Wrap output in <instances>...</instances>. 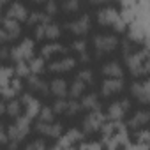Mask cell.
Masks as SVG:
<instances>
[{
	"mask_svg": "<svg viewBox=\"0 0 150 150\" xmlns=\"http://www.w3.org/2000/svg\"><path fill=\"white\" fill-rule=\"evenodd\" d=\"M50 90L55 97H65L69 96V90H67V83L62 80V78H55L51 83H50Z\"/></svg>",
	"mask_w": 150,
	"mask_h": 150,
	"instance_id": "obj_22",
	"label": "cell"
},
{
	"mask_svg": "<svg viewBox=\"0 0 150 150\" xmlns=\"http://www.w3.org/2000/svg\"><path fill=\"white\" fill-rule=\"evenodd\" d=\"M60 37V27L57 25V23H48L46 25V39H50V41H55V39H58Z\"/></svg>",
	"mask_w": 150,
	"mask_h": 150,
	"instance_id": "obj_29",
	"label": "cell"
},
{
	"mask_svg": "<svg viewBox=\"0 0 150 150\" xmlns=\"http://www.w3.org/2000/svg\"><path fill=\"white\" fill-rule=\"evenodd\" d=\"M90 60V57H88V53L85 51V53H80V58H78V62H81V64H87Z\"/></svg>",
	"mask_w": 150,
	"mask_h": 150,
	"instance_id": "obj_42",
	"label": "cell"
},
{
	"mask_svg": "<svg viewBox=\"0 0 150 150\" xmlns=\"http://www.w3.org/2000/svg\"><path fill=\"white\" fill-rule=\"evenodd\" d=\"M62 124H55V122H37L35 125V132L41 136H48V138H60L62 136Z\"/></svg>",
	"mask_w": 150,
	"mask_h": 150,
	"instance_id": "obj_10",
	"label": "cell"
},
{
	"mask_svg": "<svg viewBox=\"0 0 150 150\" xmlns=\"http://www.w3.org/2000/svg\"><path fill=\"white\" fill-rule=\"evenodd\" d=\"M46 25H48V23H39V25L35 27V39H37V41L46 39Z\"/></svg>",
	"mask_w": 150,
	"mask_h": 150,
	"instance_id": "obj_39",
	"label": "cell"
},
{
	"mask_svg": "<svg viewBox=\"0 0 150 150\" xmlns=\"http://www.w3.org/2000/svg\"><path fill=\"white\" fill-rule=\"evenodd\" d=\"M14 69H16V76H20V78H27L28 74H32V71H30V62H28V60L16 62Z\"/></svg>",
	"mask_w": 150,
	"mask_h": 150,
	"instance_id": "obj_27",
	"label": "cell"
},
{
	"mask_svg": "<svg viewBox=\"0 0 150 150\" xmlns=\"http://www.w3.org/2000/svg\"><path fill=\"white\" fill-rule=\"evenodd\" d=\"M134 139L141 146H150V131H138L134 134Z\"/></svg>",
	"mask_w": 150,
	"mask_h": 150,
	"instance_id": "obj_31",
	"label": "cell"
},
{
	"mask_svg": "<svg viewBox=\"0 0 150 150\" xmlns=\"http://www.w3.org/2000/svg\"><path fill=\"white\" fill-rule=\"evenodd\" d=\"M21 103H23V106H25V111H27V115L28 117H39V111H41V103L32 96V94H23L21 96Z\"/></svg>",
	"mask_w": 150,
	"mask_h": 150,
	"instance_id": "obj_15",
	"label": "cell"
},
{
	"mask_svg": "<svg viewBox=\"0 0 150 150\" xmlns=\"http://www.w3.org/2000/svg\"><path fill=\"white\" fill-rule=\"evenodd\" d=\"M34 57V41L32 39H23L18 46L11 50V60L14 62H23V60H32Z\"/></svg>",
	"mask_w": 150,
	"mask_h": 150,
	"instance_id": "obj_6",
	"label": "cell"
},
{
	"mask_svg": "<svg viewBox=\"0 0 150 150\" xmlns=\"http://www.w3.org/2000/svg\"><path fill=\"white\" fill-rule=\"evenodd\" d=\"M28 62H30V71H32V74H42V72H44L46 64H44V58H42V57L32 58V60H28Z\"/></svg>",
	"mask_w": 150,
	"mask_h": 150,
	"instance_id": "obj_28",
	"label": "cell"
},
{
	"mask_svg": "<svg viewBox=\"0 0 150 150\" xmlns=\"http://www.w3.org/2000/svg\"><path fill=\"white\" fill-rule=\"evenodd\" d=\"M64 53H67V48L62 46V44H58V42L46 44V46H42V50H41V57H42L44 60H48V58H51V57H55V55H64Z\"/></svg>",
	"mask_w": 150,
	"mask_h": 150,
	"instance_id": "obj_20",
	"label": "cell"
},
{
	"mask_svg": "<svg viewBox=\"0 0 150 150\" xmlns=\"http://www.w3.org/2000/svg\"><path fill=\"white\" fill-rule=\"evenodd\" d=\"M7 2H9V0H0V4H2V6H6Z\"/></svg>",
	"mask_w": 150,
	"mask_h": 150,
	"instance_id": "obj_46",
	"label": "cell"
},
{
	"mask_svg": "<svg viewBox=\"0 0 150 150\" xmlns=\"http://www.w3.org/2000/svg\"><path fill=\"white\" fill-rule=\"evenodd\" d=\"M72 50L76 51L78 55H80V53H85V51H87V41H85V39H76V41L72 42Z\"/></svg>",
	"mask_w": 150,
	"mask_h": 150,
	"instance_id": "obj_37",
	"label": "cell"
},
{
	"mask_svg": "<svg viewBox=\"0 0 150 150\" xmlns=\"http://www.w3.org/2000/svg\"><path fill=\"white\" fill-rule=\"evenodd\" d=\"M80 110H83V108H81V103H78L74 97H71V101H69V104H67V111H65V115L74 117Z\"/></svg>",
	"mask_w": 150,
	"mask_h": 150,
	"instance_id": "obj_34",
	"label": "cell"
},
{
	"mask_svg": "<svg viewBox=\"0 0 150 150\" xmlns=\"http://www.w3.org/2000/svg\"><path fill=\"white\" fill-rule=\"evenodd\" d=\"M85 87H87V83H85L83 80L76 78V80H74V81L71 83V88H69V96H71V97H74V99L81 97V96H83V92H85Z\"/></svg>",
	"mask_w": 150,
	"mask_h": 150,
	"instance_id": "obj_25",
	"label": "cell"
},
{
	"mask_svg": "<svg viewBox=\"0 0 150 150\" xmlns=\"http://www.w3.org/2000/svg\"><path fill=\"white\" fill-rule=\"evenodd\" d=\"M67 104H69V101H65L64 97H57V101L53 103L55 113H65L67 111Z\"/></svg>",
	"mask_w": 150,
	"mask_h": 150,
	"instance_id": "obj_35",
	"label": "cell"
},
{
	"mask_svg": "<svg viewBox=\"0 0 150 150\" xmlns=\"http://www.w3.org/2000/svg\"><path fill=\"white\" fill-rule=\"evenodd\" d=\"M30 122H32V117L25 115V117H18L14 124L7 125V134H9V148H16L18 143L21 139H25V136H28L30 132Z\"/></svg>",
	"mask_w": 150,
	"mask_h": 150,
	"instance_id": "obj_1",
	"label": "cell"
},
{
	"mask_svg": "<svg viewBox=\"0 0 150 150\" xmlns=\"http://www.w3.org/2000/svg\"><path fill=\"white\" fill-rule=\"evenodd\" d=\"M25 106H23V103L21 101H18L16 97H13V99H9V101H6V113L9 115V117H13V118H18L20 115H21V110H23Z\"/></svg>",
	"mask_w": 150,
	"mask_h": 150,
	"instance_id": "obj_23",
	"label": "cell"
},
{
	"mask_svg": "<svg viewBox=\"0 0 150 150\" xmlns=\"http://www.w3.org/2000/svg\"><path fill=\"white\" fill-rule=\"evenodd\" d=\"M53 117H55L53 106H42L41 108V111H39V120L41 122H53Z\"/></svg>",
	"mask_w": 150,
	"mask_h": 150,
	"instance_id": "obj_30",
	"label": "cell"
},
{
	"mask_svg": "<svg viewBox=\"0 0 150 150\" xmlns=\"http://www.w3.org/2000/svg\"><path fill=\"white\" fill-rule=\"evenodd\" d=\"M124 90V81L122 78H106L103 83H101V94L104 97H110V96H115L118 92Z\"/></svg>",
	"mask_w": 150,
	"mask_h": 150,
	"instance_id": "obj_13",
	"label": "cell"
},
{
	"mask_svg": "<svg viewBox=\"0 0 150 150\" xmlns=\"http://www.w3.org/2000/svg\"><path fill=\"white\" fill-rule=\"evenodd\" d=\"M120 18H122V14L113 7H104L97 13V23L101 27H113Z\"/></svg>",
	"mask_w": 150,
	"mask_h": 150,
	"instance_id": "obj_11",
	"label": "cell"
},
{
	"mask_svg": "<svg viewBox=\"0 0 150 150\" xmlns=\"http://www.w3.org/2000/svg\"><path fill=\"white\" fill-rule=\"evenodd\" d=\"M6 16H9V18H13V20H18V21H27L30 14H28V9H27L23 4L13 2V4L9 6V9H7Z\"/></svg>",
	"mask_w": 150,
	"mask_h": 150,
	"instance_id": "obj_16",
	"label": "cell"
},
{
	"mask_svg": "<svg viewBox=\"0 0 150 150\" xmlns=\"http://www.w3.org/2000/svg\"><path fill=\"white\" fill-rule=\"evenodd\" d=\"M92 4H104V2H108V0H90Z\"/></svg>",
	"mask_w": 150,
	"mask_h": 150,
	"instance_id": "obj_44",
	"label": "cell"
},
{
	"mask_svg": "<svg viewBox=\"0 0 150 150\" xmlns=\"http://www.w3.org/2000/svg\"><path fill=\"white\" fill-rule=\"evenodd\" d=\"M20 92H21V81H20L18 78H13L7 85H4V87H2V97H4L6 101H9V99L16 97Z\"/></svg>",
	"mask_w": 150,
	"mask_h": 150,
	"instance_id": "obj_19",
	"label": "cell"
},
{
	"mask_svg": "<svg viewBox=\"0 0 150 150\" xmlns=\"http://www.w3.org/2000/svg\"><path fill=\"white\" fill-rule=\"evenodd\" d=\"M129 108H131L129 99L115 101V103H111V104L108 106V113H106V117H108V120H122V118L125 117V113L129 111Z\"/></svg>",
	"mask_w": 150,
	"mask_h": 150,
	"instance_id": "obj_7",
	"label": "cell"
},
{
	"mask_svg": "<svg viewBox=\"0 0 150 150\" xmlns=\"http://www.w3.org/2000/svg\"><path fill=\"white\" fill-rule=\"evenodd\" d=\"M64 13L71 14V13H76L80 9V0H64V6H62Z\"/></svg>",
	"mask_w": 150,
	"mask_h": 150,
	"instance_id": "obj_33",
	"label": "cell"
},
{
	"mask_svg": "<svg viewBox=\"0 0 150 150\" xmlns=\"http://www.w3.org/2000/svg\"><path fill=\"white\" fill-rule=\"evenodd\" d=\"M150 55V50L148 48H143V50H134L127 55H124L125 58V64H127V69L132 76H145V71H143V64L145 60L148 58Z\"/></svg>",
	"mask_w": 150,
	"mask_h": 150,
	"instance_id": "obj_2",
	"label": "cell"
},
{
	"mask_svg": "<svg viewBox=\"0 0 150 150\" xmlns=\"http://www.w3.org/2000/svg\"><path fill=\"white\" fill-rule=\"evenodd\" d=\"M27 78H28L27 83H28V88H30V90L39 92V94H42V96H50V94H51L50 85H48L44 80L39 78V74H28Z\"/></svg>",
	"mask_w": 150,
	"mask_h": 150,
	"instance_id": "obj_14",
	"label": "cell"
},
{
	"mask_svg": "<svg viewBox=\"0 0 150 150\" xmlns=\"http://www.w3.org/2000/svg\"><path fill=\"white\" fill-rule=\"evenodd\" d=\"M143 71H145V74H148L150 72V55H148V58L145 60V64H143Z\"/></svg>",
	"mask_w": 150,
	"mask_h": 150,
	"instance_id": "obj_43",
	"label": "cell"
},
{
	"mask_svg": "<svg viewBox=\"0 0 150 150\" xmlns=\"http://www.w3.org/2000/svg\"><path fill=\"white\" fill-rule=\"evenodd\" d=\"M65 28H67L69 32H72L74 35H85V34L90 30V16H88V14H83V16H80L78 20L67 23Z\"/></svg>",
	"mask_w": 150,
	"mask_h": 150,
	"instance_id": "obj_12",
	"label": "cell"
},
{
	"mask_svg": "<svg viewBox=\"0 0 150 150\" xmlns=\"http://www.w3.org/2000/svg\"><path fill=\"white\" fill-rule=\"evenodd\" d=\"M76 58H72V57H64L62 60H57V62H53V64H50V71L51 72H67V71H71L74 65H76Z\"/></svg>",
	"mask_w": 150,
	"mask_h": 150,
	"instance_id": "obj_18",
	"label": "cell"
},
{
	"mask_svg": "<svg viewBox=\"0 0 150 150\" xmlns=\"http://www.w3.org/2000/svg\"><path fill=\"white\" fill-rule=\"evenodd\" d=\"M76 78H80V80H83L87 85H90L92 80H94V72H92L90 69H83V71L78 72V76H76Z\"/></svg>",
	"mask_w": 150,
	"mask_h": 150,
	"instance_id": "obj_36",
	"label": "cell"
},
{
	"mask_svg": "<svg viewBox=\"0 0 150 150\" xmlns=\"http://www.w3.org/2000/svg\"><path fill=\"white\" fill-rule=\"evenodd\" d=\"M131 94H132L141 104H150V80L134 81V83L131 85Z\"/></svg>",
	"mask_w": 150,
	"mask_h": 150,
	"instance_id": "obj_8",
	"label": "cell"
},
{
	"mask_svg": "<svg viewBox=\"0 0 150 150\" xmlns=\"http://www.w3.org/2000/svg\"><path fill=\"white\" fill-rule=\"evenodd\" d=\"M20 34H21L20 21L18 20H13L9 16H4L2 18V30H0V41H2V42L14 41V39L20 37Z\"/></svg>",
	"mask_w": 150,
	"mask_h": 150,
	"instance_id": "obj_4",
	"label": "cell"
},
{
	"mask_svg": "<svg viewBox=\"0 0 150 150\" xmlns=\"http://www.w3.org/2000/svg\"><path fill=\"white\" fill-rule=\"evenodd\" d=\"M118 46V37L113 34H101L94 37V48H96V57H103L104 53H111Z\"/></svg>",
	"mask_w": 150,
	"mask_h": 150,
	"instance_id": "obj_3",
	"label": "cell"
},
{
	"mask_svg": "<svg viewBox=\"0 0 150 150\" xmlns=\"http://www.w3.org/2000/svg\"><path fill=\"white\" fill-rule=\"evenodd\" d=\"M32 2H37V4H41V2H48V0H32Z\"/></svg>",
	"mask_w": 150,
	"mask_h": 150,
	"instance_id": "obj_45",
	"label": "cell"
},
{
	"mask_svg": "<svg viewBox=\"0 0 150 150\" xmlns=\"http://www.w3.org/2000/svg\"><path fill=\"white\" fill-rule=\"evenodd\" d=\"M14 72H16V69L14 67H2V76H0V80H2V87L4 85H7L13 78H14Z\"/></svg>",
	"mask_w": 150,
	"mask_h": 150,
	"instance_id": "obj_32",
	"label": "cell"
},
{
	"mask_svg": "<svg viewBox=\"0 0 150 150\" xmlns=\"http://www.w3.org/2000/svg\"><path fill=\"white\" fill-rule=\"evenodd\" d=\"M103 74L106 78H122L124 76V69L118 62H108L103 65Z\"/></svg>",
	"mask_w": 150,
	"mask_h": 150,
	"instance_id": "obj_21",
	"label": "cell"
},
{
	"mask_svg": "<svg viewBox=\"0 0 150 150\" xmlns=\"http://www.w3.org/2000/svg\"><path fill=\"white\" fill-rule=\"evenodd\" d=\"M148 122H150V111H146V110H139V111H136V113L129 118L127 127H129V129H139V127L146 125Z\"/></svg>",
	"mask_w": 150,
	"mask_h": 150,
	"instance_id": "obj_17",
	"label": "cell"
},
{
	"mask_svg": "<svg viewBox=\"0 0 150 150\" xmlns=\"http://www.w3.org/2000/svg\"><path fill=\"white\" fill-rule=\"evenodd\" d=\"M46 146H48L46 141H42V139H35V141H32V143L27 145V150H44Z\"/></svg>",
	"mask_w": 150,
	"mask_h": 150,
	"instance_id": "obj_40",
	"label": "cell"
},
{
	"mask_svg": "<svg viewBox=\"0 0 150 150\" xmlns=\"http://www.w3.org/2000/svg\"><path fill=\"white\" fill-rule=\"evenodd\" d=\"M81 108L83 110H99L101 108V104H99V96L97 94H83V97H81Z\"/></svg>",
	"mask_w": 150,
	"mask_h": 150,
	"instance_id": "obj_24",
	"label": "cell"
},
{
	"mask_svg": "<svg viewBox=\"0 0 150 150\" xmlns=\"http://www.w3.org/2000/svg\"><path fill=\"white\" fill-rule=\"evenodd\" d=\"M50 14L48 13H41V11H34V13H30V16H28V20H27V23L28 25H39V23H50Z\"/></svg>",
	"mask_w": 150,
	"mask_h": 150,
	"instance_id": "obj_26",
	"label": "cell"
},
{
	"mask_svg": "<svg viewBox=\"0 0 150 150\" xmlns=\"http://www.w3.org/2000/svg\"><path fill=\"white\" fill-rule=\"evenodd\" d=\"M44 13H48L50 16H55L58 13V4L55 2V0H48L46 2V7H44Z\"/></svg>",
	"mask_w": 150,
	"mask_h": 150,
	"instance_id": "obj_38",
	"label": "cell"
},
{
	"mask_svg": "<svg viewBox=\"0 0 150 150\" xmlns=\"http://www.w3.org/2000/svg\"><path fill=\"white\" fill-rule=\"evenodd\" d=\"M85 138V134L81 132V131H78V129H69L64 136H60L58 138V143H55V150L57 148H69V146H74L78 141H81Z\"/></svg>",
	"mask_w": 150,
	"mask_h": 150,
	"instance_id": "obj_9",
	"label": "cell"
},
{
	"mask_svg": "<svg viewBox=\"0 0 150 150\" xmlns=\"http://www.w3.org/2000/svg\"><path fill=\"white\" fill-rule=\"evenodd\" d=\"M106 118H108V117H106L101 110H92V111L85 117V120H83V131H85L87 134H92V132L101 131L103 125L106 124Z\"/></svg>",
	"mask_w": 150,
	"mask_h": 150,
	"instance_id": "obj_5",
	"label": "cell"
},
{
	"mask_svg": "<svg viewBox=\"0 0 150 150\" xmlns=\"http://www.w3.org/2000/svg\"><path fill=\"white\" fill-rule=\"evenodd\" d=\"M0 57H2V58H4V60H6V58H11V50H9V48H6V46H4V48H2V50H0Z\"/></svg>",
	"mask_w": 150,
	"mask_h": 150,
	"instance_id": "obj_41",
	"label": "cell"
}]
</instances>
